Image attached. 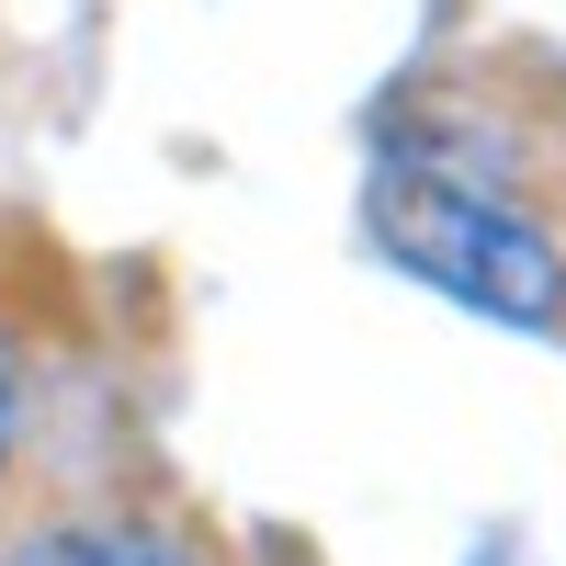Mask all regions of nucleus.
<instances>
[{
    "mask_svg": "<svg viewBox=\"0 0 566 566\" xmlns=\"http://www.w3.org/2000/svg\"><path fill=\"white\" fill-rule=\"evenodd\" d=\"M374 239H386L419 283H442V295L488 306V317H522L544 328L566 306V261L533 216H510L499 193H476V181L453 170H386L374 181Z\"/></svg>",
    "mask_w": 566,
    "mask_h": 566,
    "instance_id": "nucleus-1",
    "label": "nucleus"
},
{
    "mask_svg": "<svg viewBox=\"0 0 566 566\" xmlns=\"http://www.w3.org/2000/svg\"><path fill=\"white\" fill-rule=\"evenodd\" d=\"M12 566H193V555L148 522H69V533H34Z\"/></svg>",
    "mask_w": 566,
    "mask_h": 566,
    "instance_id": "nucleus-2",
    "label": "nucleus"
},
{
    "mask_svg": "<svg viewBox=\"0 0 566 566\" xmlns=\"http://www.w3.org/2000/svg\"><path fill=\"white\" fill-rule=\"evenodd\" d=\"M0 453H12V352H0Z\"/></svg>",
    "mask_w": 566,
    "mask_h": 566,
    "instance_id": "nucleus-3",
    "label": "nucleus"
}]
</instances>
